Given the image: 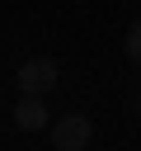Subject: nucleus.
Here are the masks:
<instances>
[{
  "label": "nucleus",
  "mask_w": 141,
  "mask_h": 151,
  "mask_svg": "<svg viewBox=\"0 0 141 151\" xmlns=\"http://www.w3.org/2000/svg\"><path fill=\"white\" fill-rule=\"evenodd\" d=\"M14 80H19V94H52L61 85V66L52 57H28Z\"/></svg>",
  "instance_id": "nucleus-1"
},
{
  "label": "nucleus",
  "mask_w": 141,
  "mask_h": 151,
  "mask_svg": "<svg viewBox=\"0 0 141 151\" xmlns=\"http://www.w3.org/2000/svg\"><path fill=\"white\" fill-rule=\"evenodd\" d=\"M136 113H141V90H136Z\"/></svg>",
  "instance_id": "nucleus-5"
},
{
  "label": "nucleus",
  "mask_w": 141,
  "mask_h": 151,
  "mask_svg": "<svg viewBox=\"0 0 141 151\" xmlns=\"http://www.w3.org/2000/svg\"><path fill=\"white\" fill-rule=\"evenodd\" d=\"M47 123H52V113H47L42 94H24L19 109H14V127H19V132H42Z\"/></svg>",
  "instance_id": "nucleus-3"
},
{
  "label": "nucleus",
  "mask_w": 141,
  "mask_h": 151,
  "mask_svg": "<svg viewBox=\"0 0 141 151\" xmlns=\"http://www.w3.org/2000/svg\"><path fill=\"white\" fill-rule=\"evenodd\" d=\"M122 52H127V61H136V66H141V19L127 28V38H122Z\"/></svg>",
  "instance_id": "nucleus-4"
},
{
  "label": "nucleus",
  "mask_w": 141,
  "mask_h": 151,
  "mask_svg": "<svg viewBox=\"0 0 141 151\" xmlns=\"http://www.w3.org/2000/svg\"><path fill=\"white\" fill-rule=\"evenodd\" d=\"M89 137H94V123H89L85 113H66V118L52 123V146H56V151H85Z\"/></svg>",
  "instance_id": "nucleus-2"
}]
</instances>
